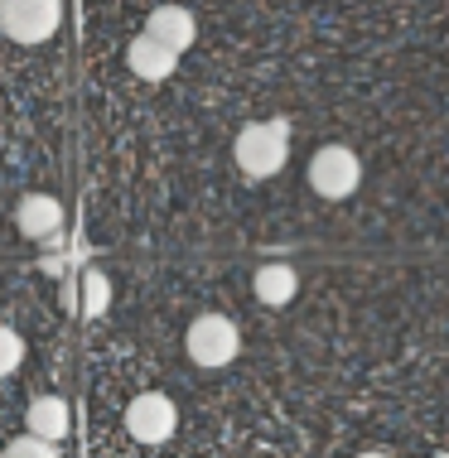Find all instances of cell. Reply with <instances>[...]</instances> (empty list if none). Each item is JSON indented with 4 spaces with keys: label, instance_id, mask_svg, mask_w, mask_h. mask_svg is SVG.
<instances>
[{
    "label": "cell",
    "instance_id": "cell-1",
    "mask_svg": "<svg viewBox=\"0 0 449 458\" xmlns=\"http://www.w3.org/2000/svg\"><path fill=\"white\" fill-rule=\"evenodd\" d=\"M232 159L246 179H271L290 159V126L285 121H252L232 140Z\"/></svg>",
    "mask_w": 449,
    "mask_h": 458
},
{
    "label": "cell",
    "instance_id": "cell-2",
    "mask_svg": "<svg viewBox=\"0 0 449 458\" xmlns=\"http://www.w3.org/2000/svg\"><path fill=\"white\" fill-rule=\"evenodd\" d=\"M305 179L324 203H343V198H353L358 183H363V159L348 150V145H319V150L309 155Z\"/></svg>",
    "mask_w": 449,
    "mask_h": 458
},
{
    "label": "cell",
    "instance_id": "cell-3",
    "mask_svg": "<svg viewBox=\"0 0 449 458\" xmlns=\"http://www.w3.org/2000/svg\"><path fill=\"white\" fill-rule=\"evenodd\" d=\"M64 24V0H0V34L10 44H48Z\"/></svg>",
    "mask_w": 449,
    "mask_h": 458
},
{
    "label": "cell",
    "instance_id": "cell-4",
    "mask_svg": "<svg viewBox=\"0 0 449 458\" xmlns=\"http://www.w3.org/2000/svg\"><path fill=\"white\" fill-rule=\"evenodd\" d=\"M184 352H189L194 367L218 371L242 352V333H237V324L228 314H198L189 324V333H184Z\"/></svg>",
    "mask_w": 449,
    "mask_h": 458
},
{
    "label": "cell",
    "instance_id": "cell-5",
    "mask_svg": "<svg viewBox=\"0 0 449 458\" xmlns=\"http://www.w3.org/2000/svg\"><path fill=\"white\" fill-rule=\"evenodd\" d=\"M174 429H179V411L165 391H141L126 405V435L135 444H165L174 439Z\"/></svg>",
    "mask_w": 449,
    "mask_h": 458
},
{
    "label": "cell",
    "instance_id": "cell-6",
    "mask_svg": "<svg viewBox=\"0 0 449 458\" xmlns=\"http://www.w3.org/2000/svg\"><path fill=\"white\" fill-rule=\"evenodd\" d=\"M141 34H150L155 44L174 48V54H184V48H194V39H198V20L184 5H160V10H150Z\"/></svg>",
    "mask_w": 449,
    "mask_h": 458
},
{
    "label": "cell",
    "instance_id": "cell-7",
    "mask_svg": "<svg viewBox=\"0 0 449 458\" xmlns=\"http://www.w3.org/2000/svg\"><path fill=\"white\" fill-rule=\"evenodd\" d=\"M15 227L24 232L30 242H44L64 227V203L54 193H24L20 208H15Z\"/></svg>",
    "mask_w": 449,
    "mask_h": 458
},
{
    "label": "cell",
    "instance_id": "cell-8",
    "mask_svg": "<svg viewBox=\"0 0 449 458\" xmlns=\"http://www.w3.org/2000/svg\"><path fill=\"white\" fill-rule=\"evenodd\" d=\"M126 68L141 82H165V78H174V68H179V54L165 48V44H155L150 34H135V39L126 44Z\"/></svg>",
    "mask_w": 449,
    "mask_h": 458
},
{
    "label": "cell",
    "instance_id": "cell-9",
    "mask_svg": "<svg viewBox=\"0 0 449 458\" xmlns=\"http://www.w3.org/2000/svg\"><path fill=\"white\" fill-rule=\"evenodd\" d=\"M68 425H73V415H68L64 395H34L30 411H24V435H34V439H44V444L68 439Z\"/></svg>",
    "mask_w": 449,
    "mask_h": 458
},
{
    "label": "cell",
    "instance_id": "cell-10",
    "mask_svg": "<svg viewBox=\"0 0 449 458\" xmlns=\"http://www.w3.org/2000/svg\"><path fill=\"white\" fill-rule=\"evenodd\" d=\"M252 290H256V300H261V304L281 309V304H290L295 294H299V270H295V266H285V261H271V266H261V270H256Z\"/></svg>",
    "mask_w": 449,
    "mask_h": 458
},
{
    "label": "cell",
    "instance_id": "cell-11",
    "mask_svg": "<svg viewBox=\"0 0 449 458\" xmlns=\"http://www.w3.org/2000/svg\"><path fill=\"white\" fill-rule=\"evenodd\" d=\"M107 304H111V280L102 270H87L82 276V314L97 318V314H107Z\"/></svg>",
    "mask_w": 449,
    "mask_h": 458
},
{
    "label": "cell",
    "instance_id": "cell-12",
    "mask_svg": "<svg viewBox=\"0 0 449 458\" xmlns=\"http://www.w3.org/2000/svg\"><path fill=\"white\" fill-rule=\"evenodd\" d=\"M24 362V338L10 324H0V377H15Z\"/></svg>",
    "mask_w": 449,
    "mask_h": 458
},
{
    "label": "cell",
    "instance_id": "cell-13",
    "mask_svg": "<svg viewBox=\"0 0 449 458\" xmlns=\"http://www.w3.org/2000/svg\"><path fill=\"white\" fill-rule=\"evenodd\" d=\"M0 458H58V454H54V444H44L34 435H20V439L5 444V454H0Z\"/></svg>",
    "mask_w": 449,
    "mask_h": 458
},
{
    "label": "cell",
    "instance_id": "cell-14",
    "mask_svg": "<svg viewBox=\"0 0 449 458\" xmlns=\"http://www.w3.org/2000/svg\"><path fill=\"white\" fill-rule=\"evenodd\" d=\"M358 458H386V454H377V449H372V454H358Z\"/></svg>",
    "mask_w": 449,
    "mask_h": 458
},
{
    "label": "cell",
    "instance_id": "cell-15",
    "mask_svg": "<svg viewBox=\"0 0 449 458\" xmlns=\"http://www.w3.org/2000/svg\"><path fill=\"white\" fill-rule=\"evenodd\" d=\"M165 5H179V0H165Z\"/></svg>",
    "mask_w": 449,
    "mask_h": 458
},
{
    "label": "cell",
    "instance_id": "cell-16",
    "mask_svg": "<svg viewBox=\"0 0 449 458\" xmlns=\"http://www.w3.org/2000/svg\"><path fill=\"white\" fill-rule=\"evenodd\" d=\"M435 458H449V454H435Z\"/></svg>",
    "mask_w": 449,
    "mask_h": 458
}]
</instances>
